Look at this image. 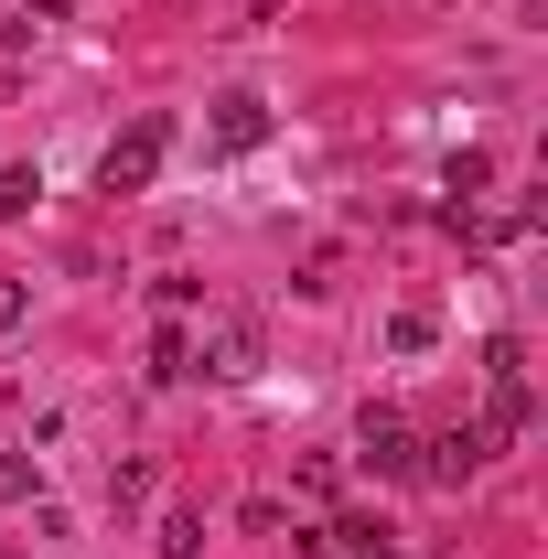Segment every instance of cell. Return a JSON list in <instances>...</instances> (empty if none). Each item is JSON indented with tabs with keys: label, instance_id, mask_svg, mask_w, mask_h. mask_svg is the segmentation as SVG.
<instances>
[{
	"label": "cell",
	"instance_id": "obj_1",
	"mask_svg": "<svg viewBox=\"0 0 548 559\" xmlns=\"http://www.w3.org/2000/svg\"><path fill=\"white\" fill-rule=\"evenodd\" d=\"M162 151H172V119H130V130L108 140V162H97V183H108V194H151V173H162Z\"/></svg>",
	"mask_w": 548,
	"mask_h": 559
},
{
	"label": "cell",
	"instance_id": "obj_2",
	"mask_svg": "<svg viewBox=\"0 0 548 559\" xmlns=\"http://www.w3.org/2000/svg\"><path fill=\"white\" fill-rule=\"evenodd\" d=\"M355 463L377 474V485H419V430L398 409H366V430H355Z\"/></svg>",
	"mask_w": 548,
	"mask_h": 559
},
{
	"label": "cell",
	"instance_id": "obj_3",
	"mask_svg": "<svg viewBox=\"0 0 548 559\" xmlns=\"http://www.w3.org/2000/svg\"><path fill=\"white\" fill-rule=\"evenodd\" d=\"M484 463H495V441H484L474 419H463V430H430V441H419V485H463V474H484Z\"/></svg>",
	"mask_w": 548,
	"mask_h": 559
},
{
	"label": "cell",
	"instance_id": "obj_4",
	"mask_svg": "<svg viewBox=\"0 0 548 559\" xmlns=\"http://www.w3.org/2000/svg\"><path fill=\"white\" fill-rule=\"evenodd\" d=\"M194 366H205V377H259V323H248V312H215Z\"/></svg>",
	"mask_w": 548,
	"mask_h": 559
},
{
	"label": "cell",
	"instance_id": "obj_5",
	"mask_svg": "<svg viewBox=\"0 0 548 559\" xmlns=\"http://www.w3.org/2000/svg\"><path fill=\"white\" fill-rule=\"evenodd\" d=\"M527 419H538V399H527V377H495V399H484V441H495V452H505V441H527Z\"/></svg>",
	"mask_w": 548,
	"mask_h": 559
},
{
	"label": "cell",
	"instance_id": "obj_6",
	"mask_svg": "<svg viewBox=\"0 0 548 559\" xmlns=\"http://www.w3.org/2000/svg\"><path fill=\"white\" fill-rule=\"evenodd\" d=\"M259 140H270V97H248V86L215 97V151H259Z\"/></svg>",
	"mask_w": 548,
	"mask_h": 559
},
{
	"label": "cell",
	"instance_id": "obj_7",
	"mask_svg": "<svg viewBox=\"0 0 548 559\" xmlns=\"http://www.w3.org/2000/svg\"><path fill=\"white\" fill-rule=\"evenodd\" d=\"M323 527H334V559H409L398 527H377V516H323Z\"/></svg>",
	"mask_w": 548,
	"mask_h": 559
},
{
	"label": "cell",
	"instance_id": "obj_8",
	"mask_svg": "<svg viewBox=\"0 0 548 559\" xmlns=\"http://www.w3.org/2000/svg\"><path fill=\"white\" fill-rule=\"evenodd\" d=\"M151 377H162V388H172V377H194V334H183V323H162V334H151Z\"/></svg>",
	"mask_w": 548,
	"mask_h": 559
},
{
	"label": "cell",
	"instance_id": "obj_9",
	"mask_svg": "<svg viewBox=\"0 0 548 559\" xmlns=\"http://www.w3.org/2000/svg\"><path fill=\"white\" fill-rule=\"evenodd\" d=\"M484 183H495V162H484V151H452V173H441V194H452V205H474Z\"/></svg>",
	"mask_w": 548,
	"mask_h": 559
},
{
	"label": "cell",
	"instance_id": "obj_10",
	"mask_svg": "<svg viewBox=\"0 0 548 559\" xmlns=\"http://www.w3.org/2000/svg\"><path fill=\"white\" fill-rule=\"evenodd\" d=\"M0 506H44V463H22V452H0Z\"/></svg>",
	"mask_w": 548,
	"mask_h": 559
},
{
	"label": "cell",
	"instance_id": "obj_11",
	"mask_svg": "<svg viewBox=\"0 0 548 559\" xmlns=\"http://www.w3.org/2000/svg\"><path fill=\"white\" fill-rule=\"evenodd\" d=\"M44 205V173H33V162H11V173H0V215H33Z\"/></svg>",
	"mask_w": 548,
	"mask_h": 559
},
{
	"label": "cell",
	"instance_id": "obj_12",
	"mask_svg": "<svg viewBox=\"0 0 548 559\" xmlns=\"http://www.w3.org/2000/svg\"><path fill=\"white\" fill-rule=\"evenodd\" d=\"M162 559H205V516L172 506V516H162Z\"/></svg>",
	"mask_w": 548,
	"mask_h": 559
},
{
	"label": "cell",
	"instance_id": "obj_13",
	"mask_svg": "<svg viewBox=\"0 0 548 559\" xmlns=\"http://www.w3.org/2000/svg\"><path fill=\"white\" fill-rule=\"evenodd\" d=\"M430 334H441V323H430V301H409V312L388 323V345H398V355H430Z\"/></svg>",
	"mask_w": 548,
	"mask_h": 559
},
{
	"label": "cell",
	"instance_id": "obj_14",
	"mask_svg": "<svg viewBox=\"0 0 548 559\" xmlns=\"http://www.w3.org/2000/svg\"><path fill=\"white\" fill-rule=\"evenodd\" d=\"M301 495H344V463H334V452H301Z\"/></svg>",
	"mask_w": 548,
	"mask_h": 559
},
{
	"label": "cell",
	"instance_id": "obj_15",
	"mask_svg": "<svg viewBox=\"0 0 548 559\" xmlns=\"http://www.w3.org/2000/svg\"><path fill=\"white\" fill-rule=\"evenodd\" d=\"M22 323H33V290H22V280H0V334H22Z\"/></svg>",
	"mask_w": 548,
	"mask_h": 559
},
{
	"label": "cell",
	"instance_id": "obj_16",
	"mask_svg": "<svg viewBox=\"0 0 548 559\" xmlns=\"http://www.w3.org/2000/svg\"><path fill=\"white\" fill-rule=\"evenodd\" d=\"M290 559H334V527H301V538H290Z\"/></svg>",
	"mask_w": 548,
	"mask_h": 559
},
{
	"label": "cell",
	"instance_id": "obj_17",
	"mask_svg": "<svg viewBox=\"0 0 548 559\" xmlns=\"http://www.w3.org/2000/svg\"><path fill=\"white\" fill-rule=\"evenodd\" d=\"M0 559H11V549H0Z\"/></svg>",
	"mask_w": 548,
	"mask_h": 559
}]
</instances>
